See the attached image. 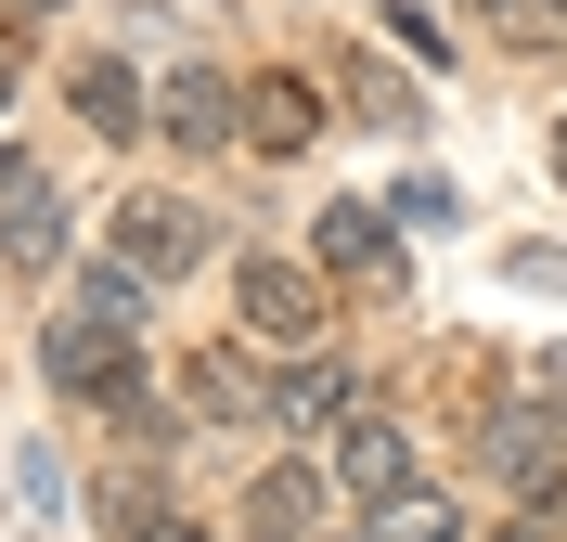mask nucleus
Masks as SVG:
<instances>
[{"mask_svg": "<svg viewBox=\"0 0 567 542\" xmlns=\"http://www.w3.org/2000/svg\"><path fill=\"white\" fill-rule=\"evenodd\" d=\"M388 219H400V207H361V194H336V207L310 219L322 272H336V285H361V297H400V246H388Z\"/></svg>", "mask_w": 567, "mask_h": 542, "instance_id": "7ed1b4c3", "label": "nucleus"}, {"mask_svg": "<svg viewBox=\"0 0 567 542\" xmlns=\"http://www.w3.org/2000/svg\"><path fill=\"white\" fill-rule=\"evenodd\" d=\"M503 542H567V517H516V530H503Z\"/></svg>", "mask_w": 567, "mask_h": 542, "instance_id": "2eb2a0df", "label": "nucleus"}, {"mask_svg": "<svg viewBox=\"0 0 567 542\" xmlns=\"http://www.w3.org/2000/svg\"><path fill=\"white\" fill-rule=\"evenodd\" d=\"M361 542H464V504H452V491H425V478H400Z\"/></svg>", "mask_w": 567, "mask_h": 542, "instance_id": "9b49d317", "label": "nucleus"}, {"mask_svg": "<svg viewBox=\"0 0 567 542\" xmlns=\"http://www.w3.org/2000/svg\"><path fill=\"white\" fill-rule=\"evenodd\" d=\"M194 413H207V427H233V413H271V388H258V361L207 349V361H194Z\"/></svg>", "mask_w": 567, "mask_h": 542, "instance_id": "ddd939ff", "label": "nucleus"}, {"mask_svg": "<svg viewBox=\"0 0 567 542\" xmlns=\"http://www.w3.org/2000/svg\"><path fill=\"white\" fill-rule=\"evenodd\" d=\"M246 530H258V542H310V530H322V478H310V466L246 478Z\"/></svg>", "mask_w": 567, "mask_h": 542, "instance_id": "9d476101", "label": "nucleus"}, {"mask_svg": "<svg viewBox=\"0 0 567 542\" xmlns=\"http://www.w3.org/2000/svg\"><path fill=\"white\" fill-rule=\"evenodd\" d=\"M116 258H130L142 285H181V272L207 258V207H181V194H130V207H116Z\"/></svg>", "mask_w": 567, "mask_h": 542, "instance_id": "f03ea898", "label": "nucleus"}, {"mask_svg": "<svg viewBox=\"0 0 567 542\" xmlns=\"http://www.w3.org/2000/svg\"><path fill=\"white\" fill-rule=\"evenodd\" d=\"M0 104H13V39H0Z\"/></svg>", "mask_w": 567, "mask_h": 542, "instance_id": "f3484780", "label": "nucleus"}, {"mask_svg": "<svg viewBox=\"0 0 567 542\" xmlns=\"http://www.w3.org/2000/svg\"><path fill=\"white\" fill-rule=\"evenodd\" d=\"M491 478L503 491H567V413H542V400L491 413Z\"/></svg>", "mask_w": 567, "mask_h": 542, "instance_id": "39448f33", "label": "nucleus"}, {"mask_svg": "<svg viewBox=\"0 0 567 542\" xmlns=\"http://www.w3.org/2000/svg\"><path fill=\"white\" fill-rule=\"evenodd\" d=\"M142 542H207V530H194V517H155V530H142Z\"/></svg>", "mask_w": 567, "mask_h": 542, "instance_id": "dca6fc26", "label": "nucleus"}, {"mask_svg": "<svg viewBox=\"0 0 567 542\" xmlns=\"http://www.w3.org/2000/svg\"><path fill=\"white\" fill-rule=\"evenodd\" d=\"M0 258H65V194L0 168Z\"/></svg>", "mask_w": 567, "mask_h": 542, "instance_id": "1a4fd4ad", "label": "nucleus"}, {"mask_svg": "<svg viewBox=\"0 0 567 542\" xmlns=\"http://www.w3.org/2000/svg\"><path fill=\"white\" fill-rule=\"evenodd\" d=\"M322 478H336V491H361V504H388L400 478H413V439H400L388 413H349V427H336V452H322Z\"/></svg>", "mask_w": 567, "mask_h": 542, "instance_id": "423d86ee", "label": "nucleus"}, {"mask_svg": "<svg viewBox=\"0 0 567 542\" xmlns=\"http://www.w3.org/2000/svg\"><path fill=\"white\" fill-rule=\"evenodd\" d=\"M155 130H168L181 155H233V143H246V78H219V65H181L168 91H155Z\"/></svg>", "mask_w": 567, "mask_h": 542, "instance_id": "f257e3e1", "label": "nucleus"}, {"mask_svg": "<svg viewBox=\"0 0 567 542\" xmlns=\"http://www.w3.org/2000/svg\"><path fill=\"white\" fill-rule=\"evenodd\" d=\"M13 13H65V0H13Z\"/></svg>", "mask_w": 567, "mask_h": 542, "instance_id": "6ab92c4d", "label": "nucleus"}, {"mask_svg": "<svg viewBox=\"0 0 567 542\" xmlns=\"http://www.w3.org/2000/svg\"><path fill=\"white\" fill-rule=\"evenodd\" d=\"M65 104L91 116L104 143H142V65H130V52H91V65L65 78Z\"/></svg>", "mask_w": 567, "mask_h": 542, "instance_id": "6e6552de", "label": "nucleus"}, {"mask_svg": "<svg viewBox=\"0 0 567 542\" xmlns=\"http://www.w3.org/2000/svg\"><path fill=\"white\" fill-rule=\"evenodd\" d=\"M529 400H542V413H567V349H555V361H529Z\"/></svg>", "mask_w": 567, "mask_h": 542, "instance_id": "4468645a", "label": "nucleus"}, {"mask_svg": "<svg viewBox=\"0 0 567 542\" xmlns=\"http://www.w3.org/2000/svg\"><path fill=\"white\" fill-rule=\"evenodd\" d=\"M555 181H567V116H555Z\"/></svg>", "mask_w": 567, "mask_h": 542, "instance_id": "a211bd4d", "label": "nucleus"}, {"mask_svg": "<svg viewBox=\"0 0 567 542\" xmlns=\"http://www.w3.org/2000/svg\"><path fill=\"white\" fill-rule=\"evenodd\" d=\"M246 143H258V155H310V143H322L310 78H246Z\"/></svg>", "mask_w": 567, "mask_h": 542, "instance_id": "0eeeda50", "label": "nucleus"}, {"mask_svg": "<svg viewBox=\"0 0 567 542\" xmlns=\"http://www.w3.org/2000/svg\"><path fill=\"white\" fill-rule=\"evenodd\" d=\"M271 413L284 427H349V361H284V388H271Z\"/></svg>", "mask_w": 567, "mask_h": 542, "instance_id": "f8f14e48", "label": "nucleus"}, {"mask_svg": "<svg viewBox=\"0 0 567 542\" xmlns=\"http://www.w3.org/2000/svg\"><path fill=\"white\" fill-rule=\"evenodd\" d=\"M233 310H246V336H271V349H322V285L297 258H246V272H233Z\"/></svg>", "mask_w": 567, "mask_h": 542, "instance_id": "20e7f679", "label": "nucleus"}]
</instances>
